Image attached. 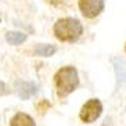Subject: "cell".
I'll list each match as a JSON object with an SVG mask.
<instances>
[{
    "instance_id": "cell-1",
    "label": "cell",
    "mask_w": 126,
    "mask_h": 126,
    "mask_svg": "<svg viewBox=\"0 0 126 126\" xmlns=\"http://www.w3.org/2000/svg\"><path fill=\"white\" fill-rule=\"evenodd\" d=\"M54 83H56L57 96L60 98L69 96L72 92L76 90L79 86L78 71L75 67H63L60 68L54 75Z\"/></svg>"
},
{
    "instance_id": "cell-2",
    "label": "cell",
    "mask_w": 126,
    "mask_h": 126,
    "mask_svg": "<svg viewBox=\"0 0 126 126\" xmlns=\"http://www.w3.org/2000/svg\"><path fill=\"white\" fill-rule=\"evenodd\" d=\"M83 33V26L76 18H61L54 24V35L61 42H76Z\"/></svg>"
},
{
    "instance_id": "cell-3",
    "label": "cell",
    "mask_w": 126,
    "mask_h": 126,
    "mask_svg": "<svg viewBox=\"0 0 126 126\" xmlns=\"http://www.w3.org/2000/svg\"><path fill=\"white\" fill-rule=\"evenodd\" d=\"M103 114V104L98 98H90L87 103L83 104L80 112H79V118L82 122L85 123H92L100 118Z\"/></svg>"
},
{
    "instance_id": "cell-4",
    "label": "cell",
    "mask_w": 126,
    "mask_h": 126,
    "mask_svg": "<svg viewBox=\"0 0 126 126\" xmlns=\"http://www.w3.org/2000/svg\"><path fill=\"white\" fill-rule=\"evenodd\" d=\"M79 10L86 18H96L104 10V0H79Z\"/></svg>"
},
{
    "instance_id": "cell-5",
    "label": "cell",
    "mask_w": 126,
    "mask_h": 126,
    "mask_svg": "<svg viewBox=\"0 0 126 126\" xmlns=\"http://www.w3.org/2000/svg\"><path fill=\"white\" fill-rule=\"evenodd\" d=\"M37 93V85L33 82H22L18 87V96L22 100H28L31 96H33Z\"/></svg>"
},
{
    "instance_id": "cell-6",
    "label": "cell",
    "mask_w": 126,
    "mask_h": 126,
    "mask_svg": "<svg viewBox=\"0 0 126 126\" xmlns=\"http://www.w3.org/2000/svg\"><path fill=\"white\" fill-rule=\"evenodd\" d=\"M10 126H36V125H35V121L28 114L18 112V114H15L11 118Z\"/></svg>"
},
{
    "instance_id": "cell-7",
    "label": "cell",
    "mask_w": 126,
    "mask_h": 126,
    "mask_svg": "<svg viewBox=\"0 0 126 126\" xmlns=\"http://www.w3.org/2000/svg\"><path fill=\"white\" fill-rule=\"evenodd\" d=\"M56 53V47L53 45H36L35 46V50H33V54L37 57H50Z\"/></svg>"
},
{
    "instance_id": "cell-8",
    "label": "cell",
    "mask_w": 126,
    "mask_h": 126,
    "mask_svg": "<svg viewBox=\"0 0 126 126\" xmlns=\"http://www.w3.org/2000/svg\"><path fill=\"white\" fill-rule=\"evenodd\" d=\"M26 35L22 33V32H15V31H11V32H7L6 33V40L10 43V45H21V43H24V42L26 40Z\"/></svg>"
},
{
    "instance_id": "cell-9",
    "label": "cell",
    "mask_w": 126,
    "mask_h": 126,
    "mask_svg": "<svg viewBox=\"0 0 126 126\" xmlns=\"http://www.w3.org/2000/svg\"><path fill=\"white\" fill-rule=\"evenodd\" d=\"M4 89H6V85L3 82H0V94H6L7 93V90H4Z\"/></svg>"
},
{
    "instance_id": "cell-10",
    "label": "cell",
    "mask_w": 126,
    "mask_h": 126,
    "mask_svg": "<svg viewBox=\"0 0 126 126\" xmlns=\"http://www.w3.org/2000/svg\"><path fill=\"white\" fill-rule=\"evenodd\" d=\"M50 4H53V6H58V4H61L64 1V0H47Z\"/></svg>"
},
{
    "instance_id": "cell-11",
    "label": "cell",
    "mask_w": 126,
    "mask_h": 126,
    "mask_svg": "<svg viewBox=\"0 0 126 126\" xmlns=\"http://www.w3.org/2000/svg\"><path fill=\"white\" fill-rule=\"evenodd\" d=\"M103 126H111V118H107V119H105V122H104Z\"/></svg>"
},
{
    "instance_id": "cell-12",
    "label": "cell",
    "mask_w": 126,
    "mask_h": 126,
    "mask_svg": "<svg viewBox=\"0 0 126 126\" xmlns=\"http://www.w3.org/2000/svg\"><path fill=\"white\" fill-rule=\"evenodd\" d=\"M125 51H126V45H125Z\"/></svg>"
}]
</instances>
